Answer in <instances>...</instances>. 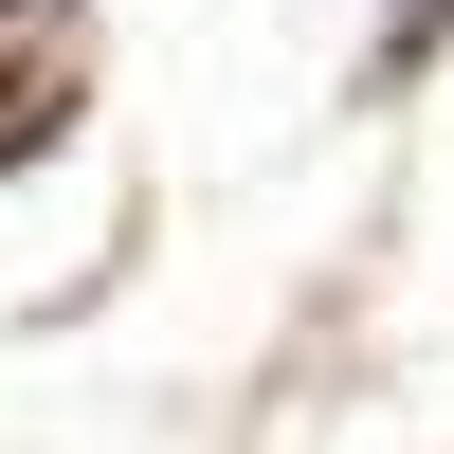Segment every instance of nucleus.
Here are the masks:
<instances>
[{
    "mask_svg": "<svg viewBox=\"0 0 454 454\" xmlns=\"http://www.w3.org/2000/svg\"><path fill=\"white\" fill-rule=\"evenodd\" d=\"M436 19H454V0H400V36H436Z\"/></svg>",
    "mask_w": 454,
    "mask_h": 454,
    "instance_id": "f257e3e1",
    "label": "nucleus"
}]
</instances>
